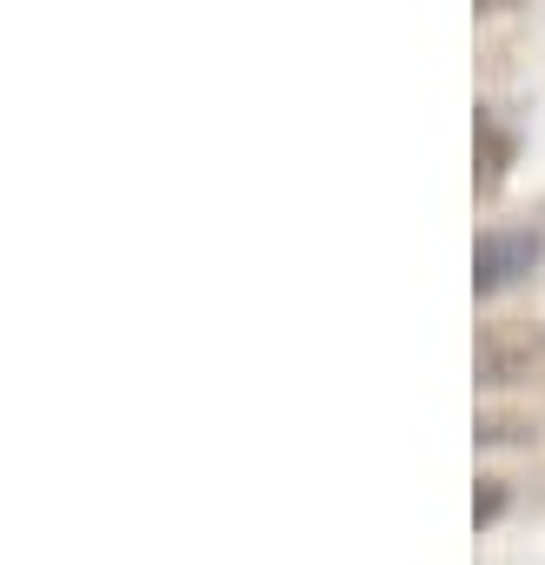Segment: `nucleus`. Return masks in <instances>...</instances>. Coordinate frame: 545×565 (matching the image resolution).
Here are the masks:
<instances>
[{
    "instance_id": "39448f33",
    "label": "nucleus",
    "mask_w": 545,
    "mask_h": 565,
    "mask_svg": "<svg viewBox=\"0 0 545 565\" xmlns=\"http://www.w3.org/2000/svg\"><path fill=\"white\" fill-rule=\"evenodd\" d=\"M492 8H512V0H492Z\"/></svg>"
},
{
    "instance_id": "f257e3e1",
    "label": "nucleus",
    "mask_w": 545,
    "mask_h": 565,
    "mask_svg": "<svg viewBox=\"0 0 545 565\" xmlns=\"http://www.w3.org/2000/svg\"><path fill=\"white\" fill-rule=\"evenodd\" d=\"M545 366V327L532 320H492L479 327V380L485 386H519Z\"/></svg>"
},
{
    "instance_id": "7ed1b4c3",
    "label": "nucleus",
    "mask_w": 545,
    "mask_h": 565,
    "mask_svg": "<svg viewBox=\"0 0 545 565\" xmlns=\"http://www.w3.org/2000/svg\"><path fill=\"white\" fill-rule=\"evenodd\" d=\"M505 173H512V134L479 120V134H472V186H479V200H492L505 186Z\"/></svg>"
},
{
    "instance_id": "20e7f679",
    "label": "nucleus",
    "mask_w": 545,
    "mask_h": 565,
    "mask_svg": "<svg viewBox=\"0 0 545 565\" xmlns=\"http://www.w3.org/2000/svg\"><path fill=\"white\" fill-rule=\"evenodd\" d=\"M499 505H505V486H499V479H485V492H479V505H472V512H479V525H492V519H499Z\"/></svg>"
},
{
    "instance_id": "f03ea898",
    "label": "nucleus",
    "mask_w": 545,
    "mask_h": 565,
    "mask_svg": "<svg viewBox=\"0 0 545 565\" xmlns=\"http://www.w3.org/2000/svg\"><path fill=\"white\" fill-rule=\"evenodd\" d=\"M532 266H538V233L499 226V233H485L479 253H472V287H479V294H505V287H519Z\"/></svg>"
}]
</instances>
